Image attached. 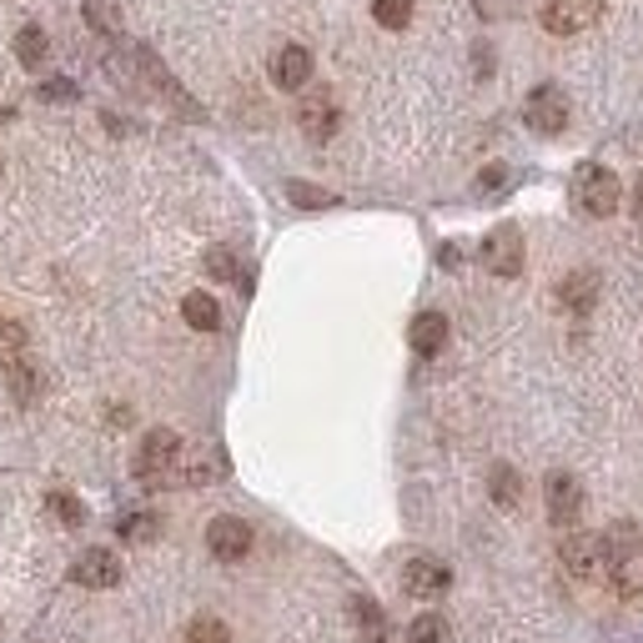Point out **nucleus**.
<instances>
[{
	"mask_svg": "<svg viewBox=\"0 0 643 643\" xmlns=\"http://www.w3.org/2000/svg\"><path fill=\"white\" fill-rule=\"evenodd\" d=\"M182 437L171 428H151L141 437V453H136V483L141 487H182L176 473H182Z\"/></svg>",
	"mask_w": 643,
	"mask_h": 643,
	"instance_id": "obj_1",
	"label": "nucleus"
},
{
	"mask_svg": "<svg viewBox=\"0 0 643 643\" xmlns=\"http://www.w3.org/2000/svg\"><path fill=\"white\" fill-rule=\"evenodd\" d=\"M578 207L589 211V217H614L618 201H623V186H618V176L608 166H598V161H583L578 166Z\"/></svg>",
	"mask_w": 643,
	"mask_h": 643,
	"instance_id": "obj_2",
	"label": "nucleus"
},
{
	"mask_svg": "<svg viewBox=\"0 0 643 643\" xmlns=\"http://www.w3.org/2000/svg\"><path fill=\"white\" fill-rule=\"evenodd\" d=\"M447 589H453V568H447L443 558L418 553V558H407L403 564V593H412V598H422V604H433V598H443Z\"/></svg>",
	"mask_w": 643,
	"mask_h": 643,
	"instance_id": "obj_3",
	"label": "nucleus"
},
{
	"mask_svg": "<svg viewBox=\"0 0 643 643\" xmlns=\"http://www.w3.org/2000/svg\"><path fill=\"white\" fill-rule=\"evenodd\" d=\"M604 564H614L608 539H598V533H578V528L564 539V568L573 578H598L604 573Z\"/></svg>",
	"mask_w": 643,
	"mask_h": 643,
	"instance_id": "obj_4",
	"label": "nucleus"
},
{
	"mask_svg": "<svg viewBox=\"0 0 643 643\" xmlns=\"http://www.w3.org/2000/svg\"><path fill=\"white\" fill-rule=\"evenodd\" d=\"M483 267L493 276H518L523 272V232L512 222H503V226H493L483 237Z\"/></svg>",
	"mask_w": 643,
	"mask_h": 643,
	"instance_id": "obj_5",
	"label": "nucleus"
},
{
	"mask_svg": "<svg viewBox=\"0 0 643 643\" xmlns=\"http://www.w3.org/2000/svg\"><path fill=\"white\" fill-rule=\"evenodd\" d=\"M604 15V0H548L543 5V30L548 36H578Z\"/></svg>",
	"mask_w": 643,
	"mask_h": 643,
	"instance_id": "obj_6",
	"label": "nucleus"
},
{
	"mask_svg": "<svg viewBox=\"0 0 643 643\" xmlns=\"http://www.w3.org/2000/svg\"><path fill=\"white\" fill-rule=\"evenodd\" d=\"M523 121H528V132L558 136L568 126V96L558 91V86H539V91L528 96V106H523Z\"/></svg>",
	"mask_w": 643,
	"mask_h": 643,
	"instance_id": "obj_7",
	"label": "nucleus"
},
{
	"mask_svg": "<svg viewBox=\"0 0 643 643\" xmlns=\"http://www.w3.org/2000/svg\"><path fill=\"white\" fill-rule=\"evenodd\" d=\"M207 548H211V558H222V564H242V558L251 553V523L232 518V512L211 518L207 523Z\"/></svg>",
	"mask_w": 643,
	"mask_h": 643,
	"instance_id": "obj_8",
	"label": "nucleus"
},
{
	"mask_svg": "<svg viewBox=\"0 0 643 643\" xmlns=\"http://www.w3.org/2000/svg\"><path fill=\"white\" fill-rule=\"evenodd\" d=\"M71 583H76V589H116L121 583V558L111 548H86L76 558V564H71Z\"/></svg>",
	"mask_w": 643,
	"mask_h": 643,
	"instance_id": "obj_9",
	"label": "nucleus"
},
{
	"mask_svg": "<svg viewBox=\"0 0 643 643\" xmlns=\"http://www.w3.org/2000/svg\"><path fill=\"white\" fill-rule=\"evenodd\" d=\"M543 498H548L553 528H573L578 518H583V487H578L573 473H548V483H543Z\"/></svg>",
	"mask_w": 643,
	"mask_h": 643,
	"instance_id": "obj_10",
	"label": "nucleus"
},
{
	"mask_svg": "<svg viewBox=\"0 0 643 643\" xmlns=\"http://www.w3.org/2000/svg\"><path fill=\"white\" fill-rule=\"evenodd\" d=\"M297 126L312 141H332V132H337V101H332V91H307L302 106H297Z\"/></svg>",
	"mask_w": 643,
	"mask_h": 643,
	"instance_id": "obj_11",
	"label": "nucleus"
},
{
	"mask_svg": "<svg viewBox=\"0 0 643 643\" xmlns=\"http://www.w3.org/2000/svg\"><path fill=\"white\" fill-rule=\"evenodd\" d=\"M222 473H226V458L217 453V447H191V453H182V473H176V483L182 487H207V483H217Z\"/></svg>",
	"mask_w": 643,
	"mask_h": 643,
	"instance_id": "obj_12",
	"label": "nucleus"
},
{
	"mask_svg": "<svg viewBox=\"0 0 643 643\" xmlns=\"http://www.w3.org/2000/svg\"><path fill=\"white\" fill-rule=\"evenodd\" d=\"M272 81L282 91H302L307 81H312V51L307 46H282L272 61Z\"/></svg>",
	"mask_w": 643,
	"mask_h": 643,
	"instance_id": "obj_13",
	"label": "nucleus"
},
{
	"mask_svg": "<svg viewBox=\"0 0 643 643\" xmlns=\"http://www.w3.org/2000/svg\"><path fill=\"white\" fill-rule=\"evenodd\" d=\"M407 337H412V353L418 357H437L447 347V317L443 312H418Z\"/></svg>",
	"mask_w": 643,
	"mask_h": 643,
	"instance_id": "obj_14",
	"label": "nucleus"
},
{
	"mask_svg": "<svg viewBox=\"0 0 643 643\" xmlns=\"http://www.w3.org/2000/svg\"><path fill=\"white\" fill-rule=\"evenodd\" d=\"M347 614H353V629H357V639H362V643H387L393 623H387V614H382L372 598H362V593H357L353 604H347Z\"/></svg>",
	"mask_w": 643,
	"mask_h": 643,
	"instance_id": "obj_15",
	"label": "nucleus"
},
{
	"mask_svg": "<svg viewBox=\"0 0 643 643\" xmlns=\"http://www.w3.org/2000/svg\"><path fill=\"white\" fill-rule=\"evenodd\" d=\"M558 302L568 307V312H593V302H598V276L593 272H568L564 287H558Z\"/></svg>",
	"mask_w": 643,
	"mask_h": 643,
	"instance_id": "obj_16",
	"label": "nucleus"
},
{
	"mask_svg": "<svg viewBox=\"0 0 643 643\" xmlns=\"http://www.w3.org/2000/svg\"><path fill=\"white\" fill-rule=\"evenodd\" d=\"M614 589L623 598H643V543H633L614 558Z\"/></svg>",
	"mask_w": 643,
	"mask_h": 643,
	"instance_id": "obj_17",
	"label": "nucleus"
},
{
	"mask_svg": "<svg viewBox=\"0 0 643 643\" xmlns=\"http://www.w3.org/2000/svg\"><path fill=\"white\" fill-rule=\"evenodd\" d=\"M182 317H186V327H197V332H217V327H222V307H217L211 292H186V297H182Z\"/></svg>",
	"mask_w": 643,
	"mask_h": 643,
	"instance_id": "obj_18",
	"label": "nucleus"
},
{
	"mask_svg": "<svg viewBox=\"0 0 643 643\" xmlns=\"http://www.w3.org/2000/svg\"><path fill=\"white\" fill-rule=\"evenodd\" d=\"M487 493H493L498 508H518V498H523V478L512 473L508 462H493V473H487Z\"/></svg>",
	"mask_w": 643,
	"mask_h": 643,
	"instance_id": "obj_19",
	"label": "nucleus"
},
{
	"mask_svg": "<svg viewBox=\"0 0 643 643\" xmlns=\"http://www.w3.org/2000/svg\"><path fill=\"white\" fill-rule=\"evenodd\" d=\"M46 55H51V40H46V30L40 26H26L21 36H15V61H21L26 71L46 66Z\"/></svg>",
	"mask_w": 643,
	"mask_h": 643,
	"instance_id": "obj_20",
	"label": "nucleus"
},
{
	"mask_svg": "<svg viewBox=\"0 0 643 643\" xmlns=\"http://www.w3.org/2000/svg\"><path fill=\"white\" fill-rule=\"evenodd\" d=\"M207 272L217 276V282H237L242 292H251V272H242V262L226 247H211L207 251Z\"/></svg>",
	"mask_w": 643,
	"mask_h": 643,
	"instance_id": "obj_21",
	"label": "nucleus"
},
{
	"mask_svg": "<svg viewBox=\"0 0 643 643\" xmlns=\"http://www.w3.org/2000/svg\"><path fill=\"white\" fill-rule=\"evenodd\" d=\"M287 197H292V207H302V211L337 207V191H327V186H312V182H287Z\"/></svg>",
	"mask_w": 643,
	"mask_h": 643,
	"instance_id": "obj_22",
	"label": "nucleus"
},
{
	"mask_svg": "<svg viewBox=\"0 0 643 643\" xmlns=\"http://www.w3.org/2000/svg\"><path fill=\"white\" fill-rule=\"evenodd\" d=\"M46 508H51L55 523H66V528L86 523V503H81L76 493H61V487H55V493H46Z\"/></svg>",
	"mask_w": 643,
	"mask_h": 643,
	"instance_id": "obj_23",
	"label": "nucleus"
},
{
	"mask_svg": "<svg viewBox=\"0 0 643 643\" xmlns=\"http://www.w3.org/2000/svg\"><path fill=\"white\" fill-rule=\"evenodd\" d=\"M116 533L126 543H151L161 533V518H157V512H126V518L116 523Z\"/></svg>",
	"mask_w": 643,
	"mask_h": 643,
	"instance_id": "obj_24",
	"label": "nucleus"
},
{
	"mask_svg": "<svg viewBox=\"0 0 643 643\" xmlns=\"http://www.w3.org/2000/svg\"><path fill=\"white\" fill-rule=\"evenodd\" d=\"M86 26L116 40L121 36V11L111 5V0H86Z\"/></svg>",
	"mask_w": 643,
	"mask_h": 643,
	"instance_id": "obj_25",
	"label": "nucleus"
},
{
	"mask_svg": "<svg viewBox=\"0 0 643 643\" xmlns=\"http://www.w3.org/2000/svg\"><path fill=\"white\" fill-rule=\"evenodd\" d=\"M412 5H418V0H372V21L387 30H403L407 21H412Z\"/></svg>",
	"mask_w": 643,
	"mask_h": 643,
	"instance_id": "obj_26",
	"label": "nucleus"
},
{
	"mask_svg": "<svg viewBox=\"0 0 643 643\" xmlns=\"http://www.w3.org/2000/svg\"><path fill=\"white\" fill-rule=\"evenodd\" d=\"M186 643H232V629H226L222 618L201 614V618H191V623H186Z\"/></svg>",
	"mask_w": 643,
	"mask_h": 643,
	"instance_id": "obj_27",
	"label": "nucleus"
},
{
	"mask_svg": "<svg viewBox=\"0 0 643 643\" xmlns=\"http://www.w3.org/2000/svg\"><path fill=\"white\" fill-rule=\"evenodd\" d=\"M407 643H453V633H447V623L437 614H418L412 629H407Z\"/></svg>",
	"mask_w": 643,
	"mask_h": 643,
	"instance_id": "obj_28",
	"label": "nucleus"
},
{
	"mask_svg": "<svg viewBox=\"0 0 643 643\" xmlns=\"http://www.w3.org/2000/svg\"><path fill=\"white\" fill-rule=\"evenodd\" d=\"M76 81H66V76H51L46 86H40V101H51V106H61V101H76Z\"/></svg>",
	"mask_w": 643,
	"mask_h": 643,
	"instance_id": "obj_29",
	"label": "nucleus"
},
{
	"mask_svg": "<svg viewBox=\"0 0 643 643\" xmlns=\"http://www.w3.org/2000/svg\"><path fill=\"white\" fill-rule=\"evenodd\" d=\"M503 186H508V166H487L483 176H478V191H483V197L487 191H503Z\"/></svg>",
	"mask_w": 643,
	"mask_h": 643,
	"instance_id": "obj_30",
	"label": "nucleus"
},
{
	"mask_svg": "<svg viewBox=\"0 0 643 643\" xmlns=\"http://www.w3.org/2000/svg\"><path fill=\"white\" fill-rule=\"evenodd\" d=\"M493 71V55H487V46H478V76H487Z\"/></svg>",
	"mask_w": 643,
	"mask_h": 643,
	"instance_id": "obj_31",
	"label": "nucleus"
},
{
	"mask_svg": "<svg viewBox=\"0 0 643 643\" xmlns=\"http://www.w3.org/2000/svg\"><path fill=\"white\" fill-rule=\"evenodd\" d=\"M437 262H443V267H458V262H462L458 247H443V251H437Z\"/></svg>",
	"mask_w": 643,
	"mask_h": 643,
	"instance_id": "obj_32",
	"label": "nucleus"
},
{
	"mask_svg": "<svg viewBox=\"0 0 643 643\" xmlns=\"http://www.w3.org/2000/svg\"><path fill=\"white\" fill-rule=\"evenodd\" d=\"M633 211L643 217V176H639V186H633Z\"/></svg>",
	"mask_w": 643,
	"mask_h": 643,
	"instance_id": "obj_33",
	"label": "nucleus"
},
{
	"mask_svg": "<svg viewBox=\"0 0 643 643\" xmlns=\"http://www.w3.org/2000/svg\"><path fill=\"white\" fill-rule=\"evenodd\" d=\"M0 322H5V317H0Z\"/></svg>",
	"mask_w": 643,
	"mask_h": 643,
	"instance_id": "obj_34",
	"label": "nucleus"
}]
</instances>
